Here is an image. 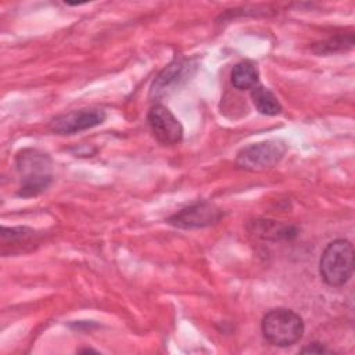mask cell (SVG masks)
I'll list each match as a JSON object with an SVG mask.
<instances>
[{"mask_svg": "<svg viewBox=\"0 0 355 355\" xmlns=\"http://www.w3.org/2000/svg\"><path fill=\"white\" fill-rule=\"evenodd\" d=\"M15 161L21 175V186L17 193L19 197H35L51 184V159L49 154L36 148H25L17 154Z\"/></svg>", "mask_w": 355, "mask_h": 355, "instance_id": "cell-1", "label": "cell"}, {"mask_svg": "<svg viewBox=\"0 0 355 355\" xmlns=\"http://www.w3.org/2000/svg\"><path fill=\"white\" fill-rule=\"evenodd\" d=\"M354 245L345 239L333 240L323 250L319 272L323 282L331 287L344 286L354 273Z\"/></svg>", "mask_w": 355, "mask_h": 355, "instance_id": "cell-2", "label": "cell"}, {"mask_svg": "<svg viewBox=\"0 0 355 355\" xmlns=\"http://www.w3.org/2000/svg\"><path fill=\"white\" fill-rule=\"evenodd\" d=\"M265 340L276 347H290L304 336V322L298 313L288 308L270 309L261 322Z\"/></svg>", "mask_w": 355, "mask_h": 355, "instance_id": "cell-3", "label": "cell"}, {"mask_svg": "<svg viewBox=\"0 0 355 355\" xmlns=\"http://www.w3.org/2000/svg\"><path fill=\"white\" fill-rule=\"evenodd\" d=\"M286 153V146L277 140H266L241 148L236 165L245 171H265L275 166Z\"/></svg>", "mask_w": 355, "mask_h": 355, "instance_id": "cell-4", "label": "cell"}, {"mask_svg": "<svg viewBox=\"0 0 355 355\" xmlns=\"http://www.w3.org/2000/svg\"><path fill=\"white\" fill-rule=\"evenodd\" d=\"M222 216V209L215 204L209 201H200L169 216L168 223L179 229H198L218 223Z\"/></svg>", "mask_w": 355, "mask_h": 355, "instance_id": "cell-5", "label": "cell"}, {"mask_svg": "<svg viewBox=\"0 0 355 355\" xmlns=\"http://www.w3.org/2000/svg\"><path fill=\"white\" fill-rule=\"evenodd\" d=\"M105 112L98 108H82L54 116L49 128L57 135H73L101 125L105 121Z\"/></svg>", "mask_w": 355, "mask_h": 355, "instance_id": "cell-6", "label": "cell"}, {"mask_svg": "<svg viewBox=\"0 0 355 355\" xmlns=\"http://www.w3.org/2000/svg\"><path fill=\"white\" fill-rule=\"evenodd\" d=\"M153 136L161 144H176L183 139V126L178 118L162 104H155L147 114Z\"/></svg>", "mask_w": 355, "mask_h": 355, "instance_id": "cell-7", "label": "cell"}, {"mask_svg": "<svg viewBox=\"0 0 355 355\" xmlns=\"http://www.w3.org/2000/svg\"><path fill=\"white\" fill-rule=\"evenodd\" d=\"M247 230L262 240L282 241L291 240L298 234V229L294 225L283 223L273 219H252L247 225Z\"/></svg>", "mask_w": 355, "mask_h": 355, "instance_id": "cell-8", "label": "cell"}, {"mask_svg": "<svg viewBox=\"0 0 355 355\" xmlns=\"http://www.w3.org/2000/svg\"><path fill=\"white\" fill-rule=\"evenodd\" d=\"M190 69V62L183 60H176L172 64H169L154 80L151 87V94L158 97L169 90H173L176 85H179L182 80L186 79L187 71Z\"/></svg>", "mask_w": 355, "mask_h": 355, "instance_id": "cell-9", "label": "cell"}, {"mask_svg": "<svg viewBox=\"0 0 355 355\" xmlns=\"http://www.w3.org/2000/svg\"><path fill=\"white\" fill-rule=\"evenodd\" d=\"M258 76L259 73L254 64L248 61H241L233 67L230 73V80L237 90H247V89H254L257 86Z\"/></svg>", "mask_w": 355, "mask_h": 355, "instance_id": "cell-10", "label": "cell"}, {"mask_svg": "<svg viewBox=\"0 0 355 355\" xmlns=\"http://www.w3.org/2000/svg\"><path fill=\"white\" fill-rule=\"evenodd\" d=\"M251 100L258 110V112L263 115H277L282 111V105L277 97L265 86H255L251 90Z\"/></svg>", "mask_w": 355, "mask_h": 355, "instance_id": "cell-11", "label": "cell"}, {"mask_svg": "<svg viewBox=\"0 0 355 355\" xmlns=\"http://www.w3.org/2000/svg\"><path fill=\"white\" fill-rule=\"evenodd\" d=\"M36 232L29 227H1V244L7 245L11 244L19 245V244H29L35 240Z\"/></svg>", "mask_w": 355, "mask_h": 355, "instance_id": "cell-12", "label": "cell"}, {"mask_svg": "<svg viewBox=\"0 0 355 355\" xmlns=\"http://www.w3.org/2000/svg\"><path fill=\"white\" fill-rule=\"evenodd\" d=\"M301 352L302 354H327V352H330V349H327L322 343L313 341V343L308 344L306 347L301 348Z\"/></svg>", "mask_w": 355, "mask_h": 355, "instance_id": "cell-13", "label": "cell"}, {"mask_svg": "<svg viewBox=\"0 0 355 355\" xmlns=\"http://www.w3.org/2000/svg\"><path fill=\"white\" fill-rule=\"evenodd\" d=\"M79 352H96V351H93L90 348H85V349H79Z\"/></svg>", "mask_w": 355, "mask_h": 355, "instance_id": "cell-14", "label": "cell"}]
</instances>
